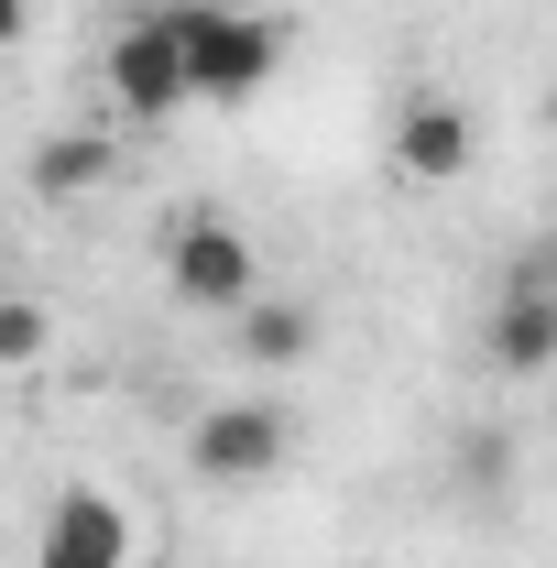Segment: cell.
<instances>
[{"label":"cell","instance_id":"6da1fadb","mask_svg":"<svg viewBox=\"0 0 557 568\" xmlns=\"http://www.w3.org/2000/svg\"><path fill=\"white\" fill-rule=\"evenodd\" d=\"M99 99H110L121 121H175V110H198V88H186V11H175V0H153V11H132V22L110 33Z\"/></svg>","mask_w":557,"mask_h":568},{"label":"cell","instance_id":"7a4b0ae2","mask_svg":"<svg viewBox=\"0 0 557 568\" xmlns=\"http://www.w3.org/2000/svg\"><path fill=\"white\" fill-rule=\"evenodd\" d=\"M164 295L175 306H198V317H241L252 295H263V252H252V230L219 209H186L164 230Z\"/></svg>","mask_w":557,"mask_h":568},{"label":"cell","instance_id":"3957f363","mask_svg":"<svg viewBox=\"0 0 557 568\" xmlns=\"http://www.w3.org/2000/svg\"><path fill=\"white\" fill-rule=\"evenodd\" d=\"M284 67V22L274 11H186V88L198 110H252Z\"/></svg>","mask_w":557,"mask_h":568},{"label":"cell","instance_id":"277c9868","mask_svg":"<svg viewBox=\"0 0 557 568\" xmlns=\"http://www.w3.org/2000/svg\"><path fill=\"white\" fill-rule=\"evenodd\" d=\"M186 459H198V481H274L295 459V416L274 394H230V405H209L186 426Z\"/></svg>","mask_w":557,"mask_h":568},{"label":"cell","instance_id":"5b68a950","mask_svg":"<svg viewBox=\"0 0 557 568\" xmlns=\"http://www.w3.org/2000/svg\"><path fill=\"white\" fill-rule=\"evenodd\" d=\"M383 164H394L405 186H459V175L482 164V121H470L448 88H405V99H394V132H383Z\"/></svg>","mask_w":557,"mask_h":568},{"label":"cell","instance_id":"8992f818","mask_svg":"<svg viewBox=\"0 0 557 568\" xmlns=\"http://www.w3.org/2000/svg\"><path fill=\"white\" fill-rule=\"evenodd\" d=\"M132 558H142V525L99 481H67L44 503V525H33V568H132Z\"/></svg>","mask_w":557,"mask_h":568},{"label":"cell","instance_id":"52a82bcc","mask_svg":"<svg viewBox=\"0 0 557 568\" xmlns=\"http://www.w3.org/2000/svg\"><path fill=\"white\" fill-rule=\"evenodd\" d=\"M482 372L492 383H547L557 372V284H492V317H482Z\"/></svg>","mask_w":557,"mask_h":568},{"label":"cell","instance_id":"ba28073f","mask_svg":"<svg viewBox=\"0 0 557 568\" xmlns=\"http://www.w3.org/2000/svg\"><path fill=\"white\" fill-rule=\"evenodd\" d=\"M317 339H328L317 295H274V284L230 317V361H241V372H306V361H317Z\"/></svg>","mask_w":557,"mask_h":568},{"label":"cell","instance_id":"9c48e42d","mask_svg":"<svg viewBox=\"0 0 557 568\" xmlns=\"http://www.w3.org/2000/svg\"><path fill=\"white\" fill-rule=\"evenodd\" d=\"M110 175H121V142H110V132H44L33 153H22V186H33V197H55V209L99 197Z\"/></svg>","mask_w":557,"mask_h":568},{"label":"cell","instance_id":"30bf717a","mask_svg":"<svg viewBox=\"0 0 557 568\" xmlns=\"http://www.w3.org/2000/svg\"><path fill=\"white\" fill-rule=\"evenodd\" d=\"M44 351H55V317H44L33 295H11V306H0V372H33Z\"/></svg>","mask_w":557,"mask_h":568},{"label":"cell","instance_id":"8fae6325","mask_svg":"<svg viewBox=\"0 0 557 568\" xmlns=\"http://www.w3.org/2000/svg\"><path fill=\"white\" fill-rule=\"evenodd\" d=\"M22 33H33V0H0V55H11Z\"/></svg>","mask_w":557,"mask_h":568},{"label":"cell","instance_id":"7c38bea8","mask_svg":"<svg viewBox=\"0 0 557 568\" xmlns=\"http://www.w3.org/2000/svg\"><path fill=\"white\" fill-rule=\"evenodd\" d=\"M175 11H274V0H175Z\"/></svg>","mask_w":557,"mask_h":568},{"label":"cell","instance_id":"4fadbf2b","mask_svg":"<svg viewBox=\"0 0 557 568\" xmlns=\"http://www.w3.org/2000/svg\"><path fill=\"white\" fill-rule=\"evenodd\" d=\"M0 306H11V284H0Z\"/></svg>","mask_w":557,"mask_h":568}]
</instances>
